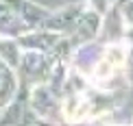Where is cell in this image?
<instances>
[{
    "instance_id": "1",
    "label": "cell",
    "mask_w": 133,
    "mask_h": 126,
    "mask_svg": "<svg viewBox=\"0 0 133 126\" xmlns=\"http://www.w3.org/2000/svg\"><path fill=\"white\" fill-rule=\"evenodd\" d=\"M63 111H65V117L68 120H81L87 111V105L83 100H79V98H70V100H65Z\"/></svg>"
},
{
    "instance_id": "2",
    "label": "cell",
    "mask_w": 133,
    "mask_h": 126,
    "mask_svg": "<svg viewBox=\"0 0 133 126\" xmlns=\"http://www.w3.org/2000/svg\"><path fill=\"white\" fill-rule=\"evenodd\" d=\"M124 59H127V50L122 46H109L107 50H105V61L111 65V68L124 65Z\"/></svg>"
},
{
    "instance_id": "3",
    "label": "cell",
    "mask_w": 133,
    "mask_h": 126,
    "mask_svg": "<svg viewBox=\"0 0 133 126\" xmlns=\"http://www.w3.org/2000/svg\"><path fill=\"white\" fill-rule=\"evenodd\" d=\"M94 74H96L98 78H107L109 74H114V68H111V65H109V63H107V61L103 59V61H101V63L96 65V70H94Z\"/></svg>"
}]
</instances>
